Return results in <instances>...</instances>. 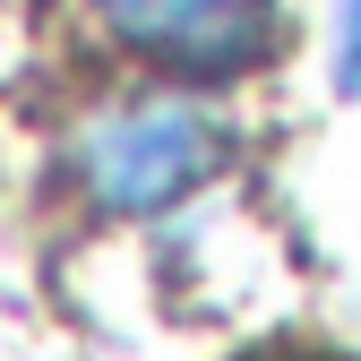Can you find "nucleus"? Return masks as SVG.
<instances>
[{"label": "nucleus", "instance_id": "3", "mask_svg": "<svg viewBox=\"0 0 361 361\" xmlns=\"http://www.w3.org/2000/svg\"><path fill=\"white\" fill-rule=\"evenodd\" d=\"M336 86L361 95V0H344V18H336Z\"/></svg>", "mask_w": 361, "mask_h": 361}, {"label": "nucleus", "instance_id": "1", "mask_svg": "<svg viewBox=\"0 0 361 361\" xmlns=\"http://www.w3.org/2000/svg\"><path fill=\"white\" fill-rule=\"evenodd\" d=\"M78 190L112 207V215H155L198 198L207 180L233 164V129H224L207 104L190 95H138V104H112L78 129Z\"/></svg>", "mask_w": 361, "mask_h": 361}, {"label": "nucleus", "instance_id": "2", "mask_svg": "<svg viewBox=\"0 0 361 361\" xmlns=\"http://www.w3.org/2000/svg\"><path fill=\"white\" fill-rule=\"evenodd\" d=\"M112 43L180 78H241L284 43V0H86Z\"/></svg>", "mask_w": 361, "mask_h": 361}]
</instances>
